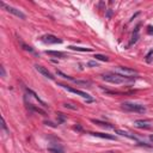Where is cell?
<instances>
[{
	"mask_svg": "<svg viewBox=\"0 0 153 153\" xmlns=\"http://www.w3.org/2000/svg\"><path fill=\"white\" fill-rule=\"evenodd\" d=\"M58 74H59V76H61L62 78H65V79H70V80H72V81H73V80H74V79H73L72 77H70V76H67V74H65V73H62V72H60V71H58Z\"/></svg>",
	"mask_w": 153,
	"mask_h": 153,
	"instance_id": "obj_20",
	"label": "cell"
},
{
	"mask_svg": "<svg viewBox=\"0 0 153 153\" xmlns=\"http://www.w3.org/2000/svg\"><path fill=\"white\" fill-rule=\"evenodd\" d=\"M93 137H97V138H102V139H108V140H115V137L114 135H110V134H106V133H91Z\"/></svg>",
	"mask_w": 153,
	"mask_h": 153,
	"instance_id": "obj_10",
	"label": "cell"
},
{
	"mask_svg": "<svg viewBox=\"0 0 153 153\" xmlns=\"http://www.w3.org/2000/svg\"><path fill=\"white\" fill-rule=\"evenodd\" d=\"M150 139H151V141H153V135H151V137H150Z\"/></svg>",
	"mask_w": 153,
	"mask_h": 153,
	"instance_id": "obj_27",
	"label": "cell"
},
{
	"mask_svg": "<svg viewBox=\"0 0 153 153\" xmlns=\"http://www.w3.org/2000/svg\"><path fill=\"white\" fill-rule=\"evenodd\" d=\"M26 91H28V93H30V95H32V96H33V98H35V99H37V100H38V102H39V103H41V104H42L43 106H47V105H46V103H44V102H43V100H42L41 98H39V97H38V96H37V95H36L35 92H33V91H32V90H30V89H26Z\"/></svg>",
	"mask_w": 153,
	"mask_h": 153,
	"instance_id": "obj_15",
	"label": "cell"
},
{
	"mask_svg": "<svg viewBox=\"0 0 153 153\" xmlns=\"http://www.w3.org/2000/svg\"><path fill=\"white\" fill-rule=\"evenodd\" d=\"M46 54L52 55V56H56V58H65V53L62 52H55V50H46Z\"/></svg>",
	"mask_w": 153,
	"mask_h": 153,
	"instance_id": "obj_13",
	"label": "cell"
},
{
	"mask_svg": "<svg viewBox=\"0 0 153 153\" xmlns=\"http://www.w3.org/2000/svg\"><path fill=\"white\" fill-rule=\"evenodd\" d=\"M134 127L140 128V129H150L152 127V124L148 121H144V120H137L134 121Z\"/></svg>",
	"mask_w": 153,
	"mask_h": 153,
	"instance_id": "obj_8",
	"label": "cell"
},
{
	"mask_svg": "<svg viewBox=\"0 0 153 153\" xmlns=\"http://www.w3.org/2000/svg\"><path fill=\"white\" fill-rule=\"evenodd\" d=\"M64 106L66 108V109H71V110H77V106H74L73 104H70V103H65Z\"/></svg>",
	"mask_w": 153,
	"mask_h": 153,
	"instance_id": "obj_21",
	"label": "cell"
},
{
	"mask_svg": "<svg viewBox=\"0 0 153 153\" xmlns=\"http://www.w3.org/2000/svg\"><path fill=\"white\" fill-rule=\"evenodd\" d=\"M152 56H153V50H151V52L147 54V56H146V61H147V62H151Z\"/></svg>",
	"mask_w": 153,
	"mask_h": 153,
	"instance_id": "obj_22",
	"label": "cell"
},
{
	"mask_svg": "<svg viewBox=\"0 0 153 153\" xmlns=\"http://www.w3.org/2000/svg\"><path fill=\"white\" fill-rule=\"evenodd\" d=\"M153 32V28L152 26H148V33H152Z\"/></svg>",
	"mask_w": 153,
	"mask_h": 153,
	"instance_id": "obj_26",
	"label": "cell"
},
{
	"mask_svg": "<svg viewBox=\"0 0 153 153\" xmlns=\"http://www.w3.org/2000/svg\"><path fill=\"white\" fill-rule=\"evenodd\" d=\"M48 151L52 153H64V150L61 147H50V148H48Z\"/></svg>",
	"mask_w": 153,
	"mask_h": 153,
	"instance_id": "obj_17",
	"label": "cell"
},
{
	"mask_svg": "<svg viewBox=\"0 0 153 153\" xmlns=\"http://www.w3.org/2000/svg\"><path fill=\"white\" fill-rule=\"evenodd\" d=\"M122 108L127 111H132V112H138V114H145L146 112V106L142 104H138V103H132V102H124L122 104Z\"/></svg>",
	"mask_w": 153,
	"mask_h": 153,
	"instance_id": "obj_1",
	"label": "cell"
},
{
	"mask_svg": "<svg viewBox=\"0 0 153 153\" xmlns=\"http://www.w3.org/2000/svg\"><path fill=\"white\" fill-rule=\"evenodd\" d=\"M76 84H78V85H85V86H87V85H91V81H89V80H73Z\"/></svg>",
	"mask_w": 153,
	"mask_h": 153,
	"instance_id": "obj_18",
	"label": "cell"
},
{
	"mask_svg": "<svg viewBox=\"0 0 153 153\" xmlns=\"http://www.w3.org/2000/svg\"><path fill=\"white\" fill-rule=\"evenodd\" d=\"M95 124H97V126H100V127H103V128H109V129H115V127L112 126V124L110 123H108V122H103V121H99V120H91Z\"/></svg>",
	"mask_w": 153,
	"mask_h": 153,
	"instance_id": "obj_9",
	"label": "cell"
},
{
	"mask_svg": "<svg viewBox=\"0 0 153 153\" xmlns=\"http://www.w3.org/2000/svg\"><path fill=\"white\" fill-rule=\"evenodd\" d=\"M22 47H23L25 50H28V52H30V53H32V54H36V52L33 50V48H32V47H30V46H26L25 43H22Z\"/></svg>",
	"mask_w": 153,
	"mask_h": 153,
	"instance_id": "obj_19",
	"label": "cell"
},
{
	"mask_svg": "<svg viewBox=\"0 0 153 153\" xmlns=\"http://www.w3.org/2000/svg\"><path fill=\"white\" fill-rule=\"evenodd\" d=\"M1 127L4 130H6V132H9L7 130V127H6V123H5V120H4V117H1Z\"/></svg>",
	"mask_w": 153,
	"mask_h": 153,
	"instance_id": "obj_23",
	"label": "cell"
},
{
	"mask_svg": "<svg viewBox=\"0 0 153 153\" xmlns=\"http://www.w3.org/2000/svg\"><path fill=\"white\" fill-rule=\"evenodd\" d=\"M93 58L96 60H99V61H109V58L106 55H102V54H95Z\"/></svg>",
	"mask_w": 153,
	"mask_h": 153,
	"instance_id": "obj_16",
	"label": "cell"
},
{
	"mask_svg": "<svg viewBox=\"0 0 153 153\" xmlns=\"http://www.w3.org/2000/svg\"><path fill=\"white\" fill-rule=\"evenodd\" d=\"M41 41L43 43H46V44H56V43H61L62 42L60 38H58L54 35H46V36H43L41 38Z\"/></svg>",
	"mask_w": 153,
	"mask_h": 153,
	"instance_id": "obj_6",
	"label": "cell"
},
{
	"mask_svg": "<svg viewBox=\"0 0 153 153\" xmlns=\"http://www.w3.org/2000/svg\"><path fill=\"white\" fill-rule=\"evenodd\" d=\"M60 86H62L65 90H67V91H70L72 93H76V95H79L80 97L83 98H86L89 100H92L91 97H90V95H87L86 92H84V91H80V90H77V89H73V87H70V86H67V85H64V84H60Z\"/></svg>",
	"mask_w": 153,
	"mask_h": 153,
	"instance_id": "obj_5",
	"label": "cell"
},
{
	"mask_svg": "<svg viewBox=\"0 0 153 153\" xmlns=\"http://www.w3.org/2000/svg\"><path fill=\"white\" fill-rule=\"evenodd\" d=\"M0 5H1L3 7H5V9H6V11H7V12L12 13L13 16L18 17V18H20V19H25V18H26V16H25L23 12H22L20 10L16 9V7H13V6H9V5H6L5 3H0Z\"/></svg>",
	"mask_w": 153,
	"mask_h": 153,
	"instance_id": "obj_4",
	"label": "cell"
},
{
	"mask_svg": "<svg viewBox=\"0 0 153 153\" xmlns=\"http://www.w3.org/2000/svg\"><path fill=\"white\" fill-rule=\"evenodd\" d=\"M72 50H77V52H91V48H84V47H77V46H70L68 47Z\"/></svg>",
	"mask_w": 153,
	"mask_h": 153,
	"instance_id": "obj_14",
	"label": "cell"
},
{
	"mask_svg": "<svg viewBox=\"0 0 153 153\" xmlns=\"http://www.w3.org/2000/svg\"><path fill=\"white\" fill-rule=\"evenodd\" d=\"M28 106H29V109H31L32 111L38 112V114H41V115H44V116H46V111H44L43 109H41V108H38V106L33 105V104H28Z\"/></svg>",
	"mask_w": 153,
	"mask_h": 153,
	"instance_id": "obj_12",
	"label": "cell"
},
{
	"mask_svg": "<svg viewBox=\"0 0 153 153\" xmlns=\"http://www.w3.org/2000/svg\"><path fill=\"white\" fill-rule=\"evenodd\" d=\"M115 73L116 74H120L122 77H126V78H129L132 76H137L138 72L135 70H132L129 67H124V66H118L115 68Z\"/></svg>",
	"mask_w": 153,
	"mask_h": 153,
	"instance_id": "obj_3",
	"label": "cell"
},
{
	"mask_svg": "<svg viewBox=\"0 0 153 153\" xmlns=\"http://www.w3.org/2000/svg\"><path fill=\"white\" fill-rule=\"evenodd\" d=\"M87 65H89V66H96V67L98 66V65H97V62H93V61H90Z\"/></svg>",
	"mask_w": 153,
	"mask_h": 153,
	"instance_id": "obj_24",
	"label": "cell"
},
{
	"mask_svg": "<svg viewBox=\"0 0 153 153\" xmlns=\"http://www.w3.org/2000/svg\"><path fill=\"white\" fill-rule=\"evenodd\" d=\"M35 68H36V71L37 72H39L43 76V77H46V78H48V79H50V80H54V76L50 73L46 67H43V66H39V65H36L35 66Z\"/></svg>",
	"mask_w": 153,
	"mask_h": 153,
	"instance_id": "obj_7",
	"label": "cell"
},
{
	"mask_svg": "<svg viewBox=\"0 0 153 153\" xmlns=\"http://www.w3.org/2000/svg\"><path fill=\"white\" fill-rule=\"evenodd\" d=\"M6 74H5V68L4 67H1V77H5Z\"/></svg>",
	"mask_w": 153,
	"mask_h": 153,
	"instance_id": "obj_25",
	"label": "cell"
},
{
	"mask_svg": "<svg viewBox=\"0 0 153 153\" xmlns=\"http://www.w3.org/2000/svg\"><path fill=\"white\" fill-rule=\"evenodd\" d=\"M103 79L105 81L111 83V84H123V83L127 81L126 77L116 74V73H111V74H103Z\"/></svg>",
	"mask_w": 153,
	"mask_h": 153,
	"instance_id": "obj_2",
	"label": "cell"
},
{
	"mask_svg": "<svg viewBox=\"0 0 153 153\" xmlns=\"http://www.w3.org/2000/svg\"><path fill=\"white\" fill-rule=\"evenodd\" d=\"M115 133L118 134V135H122V137H126L128 139H133V140H137V137L134 134H130L128 132H124V130H121V129H115Z\"/></svg>",
	"mask_w": 153,
	"mask_h": 153,
	"instance_id": "obj_11",
	"label": "cell"
}]
</instances>
